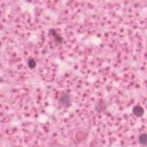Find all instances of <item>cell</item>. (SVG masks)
<instances>
[{
  "label": "cell",
  "instance_id": "8992f818",
  "mask_svg": "<svg viewBox=\"0 0 147 147\" xmlns=\"http://www.w3.org/2000/svg\"><path fill=\"white\" fill-rule=\"evenodd\" d=\"M28 66L31 69H34L36 67V61H35V60L33 59H29L28 60Z\"/></svg>",
  "mask_w": 147,
  "mask_h": 147
},
{
  "label": "cell",
  "instance_id": "5b68a950",
  "mask_svg": "<svg viewBox=\"0 0 147 147\" xmlns=\"http://www.w3.org/2000/svg\"><path fill=\"white\" fill-rule=\"evenodd\" d=\"M138 141L141 145L146 146L147 144V134L146 133H143L140 135L138 137Z\"/></svg>",
  "mask_w": 147,
  "mask_h": 147
},
{
  "label": "cell",
  "instance_id": "277c9868",
  "mask_svg": "<svg viewBox=\"0 0 147 147\" xmlns=\"http://www.w3.org/2000/svg\"><path fill=\"white\" fill-rule=\"evenodd\" d=\"M105 109H106V104L104 101H100L97 103L96 105V111H97L99 113H101L104 112Z\"/></svg>",
  "mask_w": 147,
  "mask_h": 147
},
{
  "label": "cell",
  "instance_id": "3957f363",
  "mask_svg": "<svg viewBox=\"0 0 147 147\" xmlns=\"http://www.w3.org/2000/svg\"><path fill=\"white\" fill-rule=\"evenodd\" d=\"M49 33L52 35V36L53 37V39L55 41V43L57 45H60L63 42V37L59 36L56 32L55 29H49Z\"/></svg>",
  "mask_w": 147,
  "mask_h": 147
},
{
  "label": "cell",
  "instance_id": "7a4b0ae2",
  "mask_svg": "<svg viewBox=\"0 0 147 147\" xmlns=\"http://www.w3.org/2000/svg\"><path fill=\"white\" fill-rule=\"evenodd\" d=\"M132 113L136 117H140L144 115L145 111H144V109L142 107L139 105H137L133 108Z\"/></svg>",
  "mask_w": 147,
  "mask_h": 147
},
{
  "label": "cell",
  "instance_id": "6da1fadb",
  "mask_svg": "<svg viewBox=\"0 0 147 147\" xmlns=\"http://www.w3.org/2000/svg\"><path fill=\"white\" fill-rule=\"evenodd\" d=\"M58 102L61 106H68L71 103V98L68 93H64L62 94L59 98Z\"/></svg>",
  "mask_w": 147,
  "mask_h": 147
}]
</instances>
